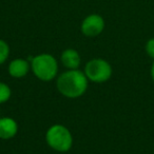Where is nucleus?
Segmentation results:
<instances>
[{
  "instance_id": "f257e3e1",
  "label": "nucleus",
  "mask_w": 154,
  "mask_h": 154,
  "mask_svg": "<svg viewBox=\"0 0 154 154\" xmlns=\"http://www.w3.org/2000/svg\"><path fill=\"white\" fill-rule=\"evenodd\" d=\"M88 88V78L79 70H70L62 73L57 79V89L63 96L77 98L85 94Z\"/></svg>"
},
{
  "instance_id": "f03ea898",
  "label": "nucleus",
  "mask_w": 154,
  "mask_h": 154,
  "mask_svg": "<svg viewBox=\"0 0 154 154\" xmlns=\"http://www.w3.org/2000/svg\"><path fill=\"white\" fill-rule=\"evenodd\" d=\"M31 62L34 74L42 82H50L54 79L57 75V61L50 54H40L35 56Z\"/></svg>"
},
{
  "instance_id": "7ed1b4c3",
  "label": "nucleus",
  "mask_w": 154,
  "mask_h": 154,
  "mask_svg": "<svg viewBox=\"0 0 154 154\" xmlns=\"http://www.w3.org/2000/svg\"><path fill=\"white\" fill-rule=\"evenodd\" d=\"M47 143L52 149L58 152H66L71 149L73 138L71 132L61 125H55L48 130L45 135Z\"/></svg>"
},
{
  "instance_id": "20e7f679",
  "label": "nucleus",
  "mask_w": 154,
  "mask_h": 154,
  "mask_svg": "<svg viewBox=\"0 0 154 154\" xmlns=\"http://www.w3.org/2000/svg\"><path fill=\"white\" fill-rule=\"evenodd\" d=\"M85 74L89 80L101 84L110 79L112 75V66L107 60L96 58V59L90 60L86 64Z\"/></svg>"
},
{
  "instance_id": "39448f33",
  "label": "nucleus",
  "mask_w": 154,
  "mask_h": 154,
  "mask_svg": "<svg viewBox=\"0 0 154 154\" xmlns=\"http://www.w3.org/2000/svg\"><path fill=\"white\" fill-rule=\"evenodd\" d=\"M82 32L88 37L98 36L105 29V20L98 14L87 16L82 23Z\"/></svg>"
},
{
  "instance_id": "423d86ee",
  "label": "nucleus",
  "mask_w": 154,
  "mask_h": 154,
  "mask_svg": "<svg viewBox=\"0 0 154 154\" xmlns=\"http://www.w3.org/2000/svg\"><path fill=\"white\" fill-rule=\"evenodd\" d=\"M17 122L11 117L0 118V138L10 139L17 133Z\"/></svg>"
},
{
  "instance_id": "0eeeda50",
  "label": "nucleus",
  "mask_w": 154,
  "mask_h": 154,
  "mask_svg": "<svg viewBox=\"0 0 154 154\" xmlns=\"http://www.w3.org/2000/svg\"><path fill=\"white\" fill-rule=\"evenodd\" d=\"M30 71V64L24 59H15L10 63L9 73L15 78H21L26 76Z\"/></svg>"
},
{
  "instance_id": "6e6552de",
  "label": "nucleus",
  "mask_w": 154,
  "mask_h": 154,
  "mask_svg": "<svg viewBox=\"0 0 154 154\" xmlns=\"http://www.w3.org/2000/svg\"><path fill=\"white\" fill-rule=\"evenodd\" d=\"M61 62L69 70H76L80 64V56L77 51L73 49H68L62 52Z\"/></svg>"
},
{
  "instance_id": "1a4fd4ad",
  "label": "nucleus",
  "mask_w": 154,
  "mask_h": 154,
  "mask_svg": "<svg viewBox=\"0 0 154 154\" xmlns=\"http://www.w3.org/2000/svg\"><path fill=\"white\" fill-rule=\"evenodd\" d=\"M11 97V89L8 85L0 82V103L8 101Z\"/></svg>"
},
{
  "instance_id": "9d476101",
  "label": "nucleus",
  "mask_w": 154,
  "mask_h": 154,
  "mask_svg": "<svg viewBox=\"0 0 154 154\" xmlns=\"http://www.w3.org/2000/svg\"><path fill=\"white\" fill-rule=\"evenodd\" d=\"M10 54V48L9 45L5 40L0 39V64H2L8 59Z\"/></svg>"
},
{
  "instance_id": "9b49d317",
  "label": "nucleus",
  "mask_w": 154,
  "mask_h": 154,
  "mask_svg": "<svg viewBox=\"0 0 154 154\" xmlns=\"http://www.w3.org/2000/svg\"><path fill=\"white\" fill-rule=\"evenodd\" d=\"M146 52L148 56L154 59V38H150L146 43Z\"/></svg>"
},
{
  "instance_id": "f8f14e48",
  "label": "nucleus",
  "mask_w": 154,
  "mask_h": 154,
  "mask_svg": "<svg viewBox=\"0 0 154 154\" xmlns=\"http://www.w3.org/2000/svg\"><path fill=\"white\" fill-rule=\"evenodd\" d=\"M151 78H152V80H153V82H154V61H153L152 66H151Z\"/></svg>"
}]
</instances>
